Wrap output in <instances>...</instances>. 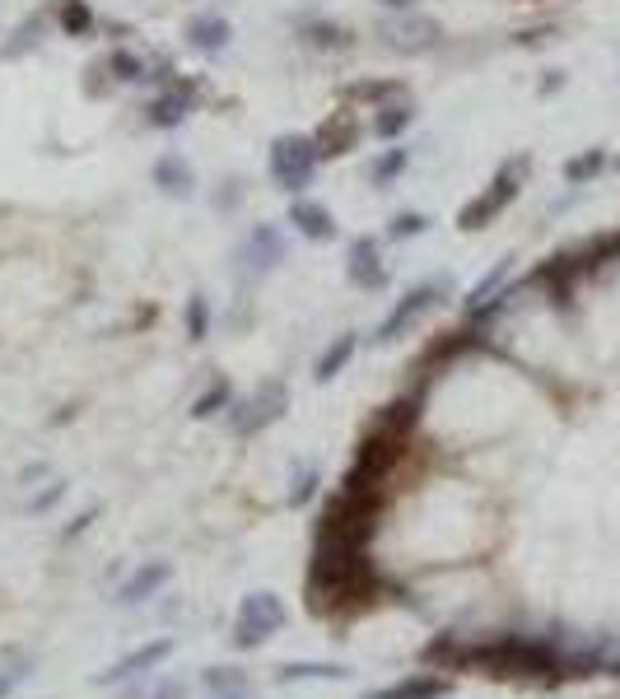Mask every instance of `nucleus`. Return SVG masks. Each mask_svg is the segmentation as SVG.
I'll use <instances>...</instances> for the list:
<instances>
[{"mask_svg":"<svg viewBox=\"0 0 620 699\" xmlns=\"http://www.w3.org/2000/svg\"><path fill=\"white\" fill-rule=\"evenodd\" d=\"M425 667H443V672H490V676H556L560 667H570V657L560 653L556 639H537V635H494V639H472L462 643L453 635L429 639L420 653Z\"/></svg>","mask_w":620,"mask_h":699,"instance_id":"nucleus-1","label":"nucleus"},{"mask_svg":"<svg viewBox=\"0 0 620 699\" xmlns=\"http://www.w3.org/2000/svg\"><path fill=\"white\" fill-rule=\"evenodd\" d=\"M383 579H378L369 550L365 555H336V550H313V569H308V611L313 616H332V611H359L378 602Z\"/></svg>","mask_w":620,"mask_h":699,"instance_id":"nucleus-2","label":"nucleus"},{"mask_svg":"<svg viewBox=\"0 0 620 699\" xmlns=\"http://www.w3.org/2000/svg\"><path fill=\"white\" fill-rule=\"evenodd\" d=\"M318 168H322V150L313 135L285 131L266 145V173L285 197H308V187L318 182Z\"/></svg>","mask_w":620,"mask_h":699,"instance_id":"nucleus-3","label":"nucleus"},{"mask_svg":"<svg viewBox=\"0 0 620 699\" xmlns=\"http://www.w3.org/2000/svg\"><path fill=\"white\" fill-rule=\"evenodd\" d=\"M373 38H378V47H383V51H392V57L420 61V57H434L448 33H443V24L434 20V14L406 10V14H378V20H373Z\"/></svg>","mask_w":620,"mask_h":699,"instance_id":"nucleus-4","label":"nucleus"},{"mask_svg":"<svg viewBox=\"0 0 620 699\" xmlns=\"http://www.w3.org/2000/svg\"><path fill=\"white\" fill-rule=\"evenodd\" d=\"M285 257H289V242H285V229L281 224H252V229L243 234V242L234 248V275H238V289H252V285H262L266 275H275L285 266Z\"/></svg>","mask_w":620,"mask_h":699,"instance_id":"nucleus-5","label":"nucleus"},{"mask_svg":"<svg viewBox=\"0 0 620 699\" xmlns=\"http://www.w3.org/2000/svg\"><path fill=\"white\" fill-rule=\"evenodd\" d=\"M448 294H453V275H429V280H420V285H410L397 304H392V312L383 322L373 327V336H369V345H392V341H402L410 327H416L420 318H429Z\"/></svg>","mask_w":620,"mask_h":699,"instance_id":"nucleus-6","label":"nucleus"},{"mask_svg":"<svg viewBox=\"0 0 620 699\" xmlns=\"http://www.w3.org/2000/svg\"><path fill=\"white\" fill-rule=\"evenodd\" d=\"M285 411H289V388L281 378H266V382H257L252 396H243V401L234 396V406L224 411V425H229L238 439H252V434L271 429L275 419H285Z\"/></svg>","mask_w":620,"mask_h":699,"instance_id":"nucleus-7","label":"nucleus"},{"mask_svg":"<svg viewBox=\"0 0 620 699\" xmlns=\"http://www.w3.org/2000/svg\"><path fill=\"white\" fill-rule=\"evenodd\" d=\"M285 620H289V611L275 592H248L234 616V649H262L271 635H281Z\"/></svg>","mask_w":620,"mask_h":699,"instance_id":"nucleus-8","label":"nucleus"},{"mask_svg":"<svg viewBox=\"0 0 620 699\" xmlns=\"http://www.w3.org/2000/svg\"><path fill=\"white\" fill-rule=\"evenodd\" d=\"M523 173H527V159H509L504 168H499V173H494V182H490L486 191H480L476 201L462 205V215H457L462 229L476 234V229H486V224H490L494 215H504L509 201L518 197V187H523Z\"/></svg>","mask_w":620,"mask_h":699,"instance_id":"nucleus-9","label":"nucleus"},{"mask_svg":"<svg viewBox=\"0 0 620 699\" xmlns=\"http://www.w3.org/2000/svg\"><path fill=\"white\" fill-rule=\"evenodd\" d=\"M196 98H201V80H174L168 90H154L150 98H145V108H141V121L150 131H178V127H187L192 121V112H196Z\"/></svg>","mask_w":620,"mask_h":699,"instance_id":"nucleus-10","label":"nucleus"},{"mask_svg":"<svg viewBox=\"0 0 620 699\" xmlns=\"http://www.w3.org/2000/svg\"><path fill=\"white\" fill-rule=\"evenodd\" d=\"M346 280L355 289L378 294L392 285V271L383 261V238H369V234H355L350 248H346Z\"/></svg>","mask_w":620,"mask_h":699,"instance_id":"nucleus-11","label":"nucleus"},{"mask_svg":"<svg viewBox=\"0 0 620 699\" xmlns=\"http://www.w3.org/2000/svg\"><path fill=\"white\" fill-rule=\"evenodd\" d=\"M285 224L295 229L303 242H336L341 238V220L332 215V205H322V201H313V197H289V205H285Z\"/></svg>","mask_w":620,"mask_h":699,"instance_id":"nucleus-12","label":"nucleus"},{"mask_svg":"<svg viewBox=\"0 0 620 699\" xmlns=\"http://www.w3.org/2000/svg\"><path fill=\"white\" fill-rule=\"evenodd\" d=\"M174 653H178V639H150V643H141V649H131L127 657H117L112 667H103L94 676V686H122V680H135V676L154 672L159 662H168Z\"/></svg>","mask_w":620,"mask_h":699,"instance_id":"nucleus-13","label":"nucleus"},{"mask_svg":"<svg viewBox=\"0 0 620 699\" xmlns=\"http://www.w3.org/2000/svg\"><path fill=\"white\" fill-rule=\"evenodd\" d=\"M182 43L201 51V57H219V51H229V43H234V24L224 20L219 10H196V14H187V24H182Z\"/></svg>","mask_w":620,"mask_h":699,"instance_id":"nucleus-14","label":"nucleus"},{"mask_svg":"<svg viewBox=\"0 0 620 699\" xmlns=\"http://www.w3.org/2000/svg\"><path fill=\"white\" fill-rule=\"evenodd\" d=\"M150 182L159 187V197H168V201H192L196 197V168L187 164L178 150H168L150 164Z\"/></svg>","mask_w":620,"mask_h":699,"instance_id":"nucleus-15","label":"nucleus"},{"mask_svg":"<svg viewBox=\"0 0 620 699\" xmlns=\"http://www.w3.org/2000/svg\"><path fill=\"white\" fill-rule=\"evenodd\" d=\"M289 28H295V38L313 51H346L355 43L346 24L322 20V14H289Z\"/></svg>","mask_w":620,"mask_h":699,"instance_id":"nucleus-16","label":"nucleus"},{"mask_svg":"<svg viewBox=\"0 0 620 699\" xmlns=\"http://www.w3.org/2000/svg\"><path fill=\"white\" fill-rule=\"evenodd\" d=\"M168 579H174V565L168 559H145V565L131 569V579H122V588H117V606H141L150 602L159 588H168Z\"/></svg>","mask_w":620,"mask_h":699,"instance_id":"nucleus-17","label":"nucleus"},{"mask_svg":"<svg viewBox=\"0 0 620 699\" xmlns=\"http://www.w3.org/2000/svg\"><path fill=\"white\" fill-rule=\"evenodd\" d=\"M420 121V108L416 98H397V103H383V108H373L369 117V135L383 140V145H397V140H406V131Z\"/></svg>","mask_w":620,"mask_h":699,"instance_id":"nucleus-18","label":"nucleus"},{"mask_svg":"<svg viewBox=\"0 0 620 699\" xmlns=\"http://www.w3.org/2000/svg\"><path fill=\"white\" fill-rule=\"evenodd\" d=\"M51 24H57L51 20V10H38V14H28V20H20L14 33H10V43H0V61H24L28 51H38Z\"/></svg>","mask_w":620,"mask_h":699,"instance_id":"nucleus-19","label":"nucleus"},{"mask_svg":"<svg viewBox=\"0 0 620 699\" xmlns=\"http://www.w3.org/2000/svg\"><path fill=\"white\" fill-rule=\"evenodd\" d=\"M410 159H416V154H410L406 145L378 150V154H369V164H365V182H369L373 191H392V182H397V178H406Z\"/></svg>","mask_w":620,"mask_h":699,"instance_id":"nucleus-20","label":"nucleus"},{"mask_svg":"<svg viewBox=\"0 0 620 699\" xmlns=\"http://www.w3.org/2000/svg\"><path fill=\"white\" fill-rule=\"evenodd\" d=\"M355 350H359V331H336L332 336V345L322 350V355L313 359V382H332V378H341L346 374V364L355 359Z\"/></svg>","mask_w":620,"mask_h":699,"instance_id":"nucleus-21","label":"nucleus"},{"mask_svg":"<svg viewBox=\"0 0 620 699\" xmlns=\"http://www.w3.org/2000/svg\"><path fill=\"white\" fill-rule=\"evenodd\" d=\"M448 695H453V680H448V676H434V672H425V676H402L397 686L373 690L369 699H448Z\"/></svg>","mask_w":620,"mask_h":699,"instance_id":"nucleus-22","label":"nucleus"},{"mask_svg":"<svg viewBox=\"0 0 620 699\" xmlns=\"http://www.w3.org/2000/svg\"><path fill=\"white\" fill-rule=\"evenodd\" d=\"M51 20H57L61 33H71V38H90L98 28V14L90 10V0H51Z\"/></svg>","mask_w":620,"mask_h":699,"instance_id":"nucleus-23","label":"nucleus"},{"mask_svg":"<svg viewBox=\"0 0 620 699\" xmlns=\"http://www.w3.org/2000/svg\"><path fill=\"white\" fill-rule=\"evenodd\" d=\"M346 98L369 103V112H373V108H383V103L410 98V90H406V80H355V84H346Z\"/></svg>","mask_w":620,"mask_h":699,"instance_id":"nucleus-24","label":"nucleus"},{"mask_svg":"<svg viewBox=\"0 0 620 699\" xmlns=\"http://www.w3.org/2000/svg\"><path fill=\"white\" fill-rule=\"evenodd\" d=\"M211 327H215V308H211V294H187V304H182V331H187V341L201 345L205 336H211Z\"/></svg>","mask_w":620,"mask_h":699,"instance_id":"nucleus-25","label":"nucleus"},{"mask_svg":"<svg viewBox=\"0 0 620 699\" xmlns=\"http://www.w3.org/2000/svg\"><path fill=\"white\" fill-rule=\"evenodd\" d=\"M281 686H295V680H350L346 662H285L281 667Z\"/></svg>","mask_w":620,"mask_h":699,"instance_id":"nucleus-26","label":"nucleus"},{"mask_svg":"<svg viewBox=\"0 0 620 699\" xmlns=\"http://www.w3.org/2000/svg\"><path fill=\"white\" fill-rule=\"evenodd\" d=\"M513 266H518V257H499L494 266H490V271L480 275L476 285L467 289V312H476V308H486V304L494 299V294L504 289V280H509V271H513Z\"/></svg>","mask_w":620,"mask_h":699,"instance_id":"nucleus-27","label":"nucleus"},{"mask_svg":"<svg viewBox=\"0 0 620 699\" xmlns=\"http://www.w3.org/2000/svg\"><path fill=\"white\" fill-rule=\"evenodd\" d=\"M103 61H108V75L112 84H127V90H135V84H145V57L131 47H112L103 51Z\"/></svg>","mask_w":620,"mask_h":699,"instance_id":"nucleus-28","label":"nucleus"},{"mask_svg":"<svg viewBox=\"0 0 620 699\" xmlns=\"http://www.w3.org/2000/svg\"><path fill=\"white\" fill-rule=\"evenodd\" d=\"M234 406V388H229V378H215L211 388H205L196 401H192V419H215Z\"/></svg>","mask_w":620,"mask_h":699,"instance_id":"nucleus-29","label":"nucleus"},{"mask_svg":"<svg viewBox=\"0 0 620 699\" xmlns=\"http://www.w3.org/2000/svg\"><path fill=\"white\" fill-rule=\"evenodd\" d=\"M429 234V215L425 210H397V215L388 220V242H416V238H425Z\"/></svg>","mask_w":620,"mask_h":699,"instance_id":"nucleus-30","label":"nucleus"},{"mask_svg":"<svg viewBox=\"0 0 620 699\" xmlns=\"http://www.w3.org/2000/svg\"><path fill=\"white\" fill-rule=\"evenodd\" d=\"M318 485H322V471H318L313 462H303L299 476H289L285 503H289V509H308V503H313V495H318Z\"/></svg>","mask_w":620,"mask_h":699,"instance_id":"nucleus-31","label":"nucleus"},{"mask_svg":"<svg viewBox=\"0 0 620 699\" xmlns=\"http://www.w3.org/2000/svg\"><path fill=\"white\" fill-rule=\"evenodd\" d=\"M243 201H248V187H243V178H224V182L211 191V210H215L219 220L238 215V210H243Z\"/></svg>","mask_w":620,"mask_h":699,"instance_id":"nucleus-32","label":"nucleus"},{"mask_svg":"<svg viewBox=\"0 0 620 699\" xmlns=\"http://www.w3.org/2000/svg\"><path fill=\"white\" fill-rule=\"evenodd\" d=\"M201 686L211 690V695H219V690H248L252 680H248V672H243V667H205Z\"/></svg>","mask_w":620,"mask_h":699,"instance_id":"nucleus-33","label":"nucleus"},{"mask_svg":"<svg viewBox=\"0 0 620 699\" xmlns=\"http://www.w3.org/2000/svg\"><path fill=\"white\" fill-rule=\"evenodd\" d=\"M601 159H607V154H601V150H593V154H579V159H570V164H564V178H570V182L593 178V173L601 168Z\"/></svg>","mask_w":620,"mask_h":699,"instance_id":"nucleus-34","label":"nucleus"},{"mask_svg":"<svg viewBox=\"0 0 620 699\" xmlns=\"http://www.w3.org/2000/svg\"><path fill=\"white\" fill-rule=\"evenodd\" d=\"M28 672H33V657H20L10 672H0V699H10V695H14V686H24Z\"/></svg>","mask_w":620,"mask_h":699,"instance_id":"nucleus-35","label":"nucleus"},{"mask_svg":"<svg viewBox=\"0 0 620 699\" xmlns=\"http://www.w3.org/2000/svg\"><path fill=\"white\" fill-rule=\"evenodd\" d=\"M65 489H71V485H65V481H51V485L43 489V495H38V499H28V513H47V509H51V503H57V499L65 495Z\"/></svg>","mask_w":620,"mask_h":699,"instance_id":"nucleus-36","label":"nucleus"},{"mask_svg":"<svg viewBox=\"0 0 620 699\" xmlns=\"http://www.w3.org/2000/svg\"><path fill=\"white\" fill-rule=\"evenodd\" d=\"M98 518V509H84L75 522H71V528H61V541H71V536H80V532H90V522Z\"/></svg>","mask_w":620,"mask_h":699,"instance_id":"nucleus-37","label":"nucleus"},{"mask_svg":"<svg viewBox=\"0 0 620 699\" xmlns=\"http://www.w3.org/2000/svg\"><path fill=\"white\" fill-rule=\"evenodd\" d=\"M150 699H187V686L182 680H164L159 690H150Z\"/></svg>","mask_w":620,"mask_h":699,"instance_id":"nucleus-38","label":"nucleus"},{"mask_svg":"<svg viewBox=\"0 0 620 699\" xmlns=\"http://www.w3.org/2000/svg\"><path fill=\"white\" fill-rule=\"evenodd\" d=\"M383 14H406V10H420V0H373Z\"/></svg>","mask_w":620,"mask_h":699,"instance_id":"nucleus-39","label":"nucleus"},{"mask_svg":"<svg viewBox=\"0 0 620 699\" xmlns=\"http://www.w3.org/2000/svg\"><path fill=\"white\" fill-rule=\"evenodd\" d=\"M211 699H257V695H252V686H248V690H219V695H211Z\"/></svg>","mask_w":620,"mask_h":699,"instance_id":"nucleus-40","label":"nucleus"}]
</instances>
